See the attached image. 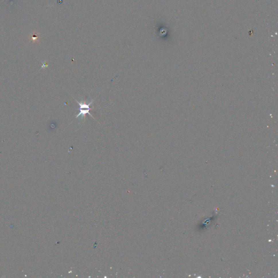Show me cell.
Listing matches in <instances>:
<instances>
[{"label":"cell","mask_w":278,"mask_h":278,"mask_svg":"<svg viewBox=\"0 0 278 278\" xmlns=\"http://www.w3.org/2000/svg\"><path fill=\"white\" fill-rule=\"evenodd\" d=\"M78 103L79 105V113L76 116L77 118L79 116H84L86 115V114H90L89 111L92 109L90 107V106L92 103V102H91L88 104H86V103H82V102L80 103V102H78Z\"/></svg>","instance_id":"obj_1"}]
</instances>
